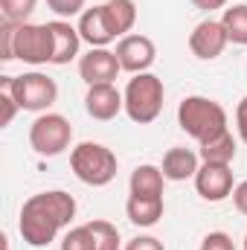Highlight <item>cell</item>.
<instances>
[{
	"mask_svg": "<svg viewBox=\"0 0 247 250\" xmlns=\"http://www.w3.org/2000/svg\"><path fill=\"white\" fill-rule=\"evenodd\" d=\"M76 218V198L64 189H47L23 201L18 230L29 248H47Z\"/></svg>",
	"mask_w": 247,
	"mask_h": 250,
	"instance_id": "cell-1",
	"label": "cell"
},
{
	"mask_svg": "<svg viewBox=\"0 0 247 250\" xmlns=\"http://www.w3.org/2000/svg\"><path fill=\"white\" fill-rule=\"evenodd\" d=\"M178 125L198 143H209L227 128V111L209 96H186L178 105Z\"/></svg>",
	"mask_w": 247,
	"mask_h": 250,
	"instance_id": "cell-2",
	"label": "cell"
},
{
	"mask_svg": "<svg viewBox=\"0 0 247 250\" xmlns=\"http://www.w3.org/2000/svg\"><path fill=\"white\" fill-rule=\"evenodd\" d=\"M125 114L128 120L137 125H148L154 123L163 111V79L154 73H137L128 87H125Z\"/></svg>",
	"mask_w": 247,
	"mask_h": 250,
	"instance_id": "cell-3",
	"label": "cell"
},
{
	"mask_svg": "<svg viewBox=\"0 0 247 250\" xmlns=\"http://www.w3.org/2000/svg\"><path fill=\"white\" fill-rule=\"evenodd\" d=\"M0 84H6L15 96V102L21 105V111H32V114H47V108L56 105L59 99V84L56 79H50L47 73L29 70L21 76H3Z\"/></svg>",
	"mask_w": 247,
	"mask_h": 250,
	"instance_id": "cell-4",
	"label": "cell"
},
{
	"mask_svg": "<svg viewBox=\"0 0 247 250\" xmlns=\"http://www.w3.org/2000/svg\"><path fill=\"white\" fill-rule=\"evenodd\" d=\"M70 169L87 187H108L117 178V154L102 143H79L70 151Z\"/></svg>",
	"mask_w": 247,
	"mask_h": 250,
	"instance_id": "cell-5",
	"label": "cell"
},
{
	"mask_svg": "<svg viewBox=\"0 0 247 250\" xmlns=\"http://www.w3.org/2000/svg\"><path fill=\"white\" fill-rule=\"evenodd\" d=\"M73 140V125L62 114H41L35 123L29 125V146L41 157H59L70 148Z\"/></svg>",
	"mask_w": 247,
	"mask_h": 250,
	"instance_id": "cell-6",
	"label": "cell"
},
{
	"mask_svg": "<svg viewBox=\"0 0 247 250\" xmlns=\"http://www.w3.org/2000/svg\"><path fill=\"white\" fill-rule=\"evenodd\" d=\"M12 56L23 64H32V67L53 64V32H50V23H18L15 41H12Z\"/></svg>",
	"mask_w": 247,
	"mask_h": 250,
	"instance_id": "cell-7",
	"label": "cell"
},
{
	"mask_svg": "<svg viewBox=\"0 0 247 250\" xmlns=\"http://www.w3.org/2000/svg\"><path fill=\"white\" fill-rule=\"evenodd\" d=\"M123 64L117 59V53H111L108 47H90V53H84L79 59V76L87 87L93 84H114L120 76Z\"/></svg>",
	"mask_w": 247,
	"mask_h": 250,
	"instance_id": "cell-8",
	"label": "cell"
},
{
	"mask_svg": "<svg viewBox=\"0 0 247 250\" xmlns=\"http://www.w3.org/2000/svg\"><path fill=\"white\" fill-rule=\"evenodd\" d=\"M195 189L209 204H218V201L230 198L233 189H236V184H233V169L227 163H201V169L195 175Z\"/></svg>",
	"mask_w": 247,
	"mask_h": 250,
	"instance_id": "cell-9",
	"label": "cell"
},
{
	"mask_svg": "<svg viewBox=\"0 0 247 250\" xmlns=\"http://www.w3.org/2000/svg\"><path fill=\"white\" fill-rule=\"evenodd\" d=\"M227 44H230V38H227V32H224V23H221V21H212V18L201 21V23L189 32V50H192V56L201 59V62L218 59Z\"/></svg>",
	"mask_w": 247,
	"mask_h": 250,
	"instance_id": "cell-10",
	"label": "cell"
},
{
	"mask_svg": "<svg viewBox=\"0 0 247 250\" xmlns=\"http://www.w3.org/2000/svg\"><path fill=\"white\" fill-rule=\"evenodd\" d=\"M114 53H117V59L123 64V70L134 73V76L137 73H148V67L157 59V47H154V41L148 35H125V38H120Z\"/></svg>",
	"mask_w": 247,
	"mask_h": 250,
	"instance_id": "cell-11",
	"label": "cell"
},
{
	"mask_svg": "<svg viewBox=\"0 0 247 250\" xmlns=\"http://www.w3.org/2000/svg\"><path fill=\"white\" fill-rule=\"evenodd\" d=\"M79 35L90 47H108L111 41H117V32L111 26V18H108L105 3L102 6H93V9H84L79 15Z\"/></svg>",
	"mask_w": 247,
	"mask_h": 250,
	"instance_id": "cell-12",
	"label": "cell"
},
{
	"mask_svg": "<svg viewBox=\"0 0 247 250\" xmlns=\"http://www.w3.org/2000/svg\"><path fill=\"white\" fill-rule=\"evenodd\" d=\"M84 111H87L93 120L108 123V120H114L120 111H125V96L114 87V84H93V87H87Z\"/></svg>",
	"mask_w": 247,
	"mask_h": 250,
	"instance_id": "cell-13",
	"label": "cell"
},
{
	"mask_svg": "<svg viewBox=\"0 0 247 250\" xmlns=\"http://www.w3.org/2000/svg\"><path fill=\"white\" fill-rule=\"evenodd\" d=\"M50 32H53V64H70L79 56L82 47V35L79 26H73L70 21H50Z\"/></svg>",
	"mask_w": 247,
	"mask_h": 250,
	"instance_id": "cell-14",
	"label": "cell"
},
{
	"mask_svg": "<svg viewBox=\"0 0 247 250\" xmlns=\"http://www.w3.org/2000/svg\"><path fill=\"white\" fill-rule=\"evenodd\" d=\"M163 209L166 204L157 195H128V204H125V215L137 227H154L163 218Z\"/></svg>",
	"mask_w": 247,
	"mask_h": 250,
	"instance_id": "cell-15",
	"label": "cell"
},
{
	"mask_svg": "<svg viewBox=\"0 0 247 250\" xmlns=\"http://www.w3.org/2000/svg\"><path fill=\"white\" fill-rule=\"evenodd\" d=\"M201 154H195L192 148H184V146H175V148H169L166 151V157H163V175H166V181H189V178H195L198 175V169H201Z\"/></svg>",
	"mask_w": 247,
	"mask_h": 250,
	"instance_id": "cell-16",
	"label": "cell"
},
{
	"mask_svg": "<svg viewBox=\"0 0 247 250\" xmlns=\"http://www.w3.org/2000/svg\"><path fill=\"white\" fill-rule=\"evenodd\" d=\"M163 187H166V175L160 166H151V163H143L131 172V181H128V189L131 195H157L163 198Z\"/></svg>",
	"mask_w": 247,
	"mask_h": 250,
	"instance_id": "cell-17",
	"label": "cell"
},
{
	"mask_svg": "<svg viewBox=\"0 0 247 250\" xmlns=\"http://www.w3.org/2000/svg\"><path fill=\"white\" fill-rule=\"evenodd\" d=\"M201 160L204 163H233L236 160V140H233V134L230 131H224V134H218L215 140H209V143H201Z\"/></svg>",
	"mask_w": 247,
	"mask_h": 250,
	"instance_id": "cell-18",
	"label": "cell"
},
{
	"mask_svg": "<svg viewBox=\"0 0 247 250\" xmlns=\"http://www.w3.org/2000/svg\"><path fill=\"white\" fill-rule=\"evenodd\" d=\"M105 9H108V18H111V26L117 32V38L131 35V29L137 23V3L134 0H108Z\"/></svg>",
	"mask_w": 247,
	"mask_h": 250,
	"instance_id": "cell-19",
	"label": "cell"
},
{
	"mask_svg": "<svg viewBox=\"0 0 247 250\" xmlns=\"http://www.w3.org/2000/svg\"><path fill=\"white\" fill-rule=\"evenodd\" d=\"M221 23H224V32H227L230 44L247 47V3H239V6L224 9Z\"/></svg>",
	"mask_w": 247,
	"mask_h": 250,
	"instance_id": "cell-20",
	"label": "cell"
},
{
	"mask_svg": "<svg viewBox=\"0 0 247 250\" xmlns=\"http://www.w3.org/2000/svg\"><path fill=\"white\" fill-rule=\"evenodd\" d=\"M87 227H90L99 250H120V230H117V224H111L105 218H93V221H87Z\"/></svg>",
	"mask_w": 247,
	"mask_h": 250,
	"instance_id": "cell-21",
	"label": "cell"
},
{
	"mask_svg": "<svg viewBox=\"0 0 247 250\" xmlns=\"http://www.w3.org/2000/svg\"><path fill=\"white\" fill-rule=\"evenodd\" d=\"M38 0H0V15L15 23H29V15L35 12Z\"/></svg>",
	"mask_w": 247,
	"mask_h": 250,
	"instance_id": "cell-22",
	"label": "cell"
},
{
	"mask_svg": "<svg viewBox=\"0 0 247 250\" xmlns=\"http://www.w3.org/2000/svg\"><path fill=\"white\" fill-rule=\"evenodd\" d=\"M62 250H99V248H96V239H93L90 227L82 224V227H73V230L64 233Z\"/></svg>",
	"mask_w": 247,
	"mask_h": 250,
	"instance_id": "cell-23",
	"label": "cell"
},
{
	"mask_svg": "<svg viewBox=\"0 0 247 250\" xmlns=\"http://www.w3.org/2000/svg\"><path fill=\"white\" fill-rule=\"evenodd\" d=\"M18 111H21V105L15 102L12 90H9L6 84H0V128L12 125V120H15V114H18Z\"/></svg>",
	"mask_w": 247,
	"mask_h": 250,
	"instance_id": "cell-24",
	"label": "cell"
},
{
	"mask_svg": "<svg viewBox=\"0 0 247 250\" xmlns=\"http://www.w3.org/2000/svg\"><path fill=\"white\" fill-rule=\"evenodd\" d=\"M15 29H18V23L15 21H0V59L3 62H15V56H12V41H15Z\"/></svg>",
	"mask_w": 247,
	"mask_h": 250,
	"instance_id": "cell-25",
	"label": "cell"
},
{
	"mask_svg": "<svg viewBox=\"0 0 247 250\" xmlns=\"http://www.w3.org/2000/svg\"><path fill=\"white\" fill-rule=\"evenodd\" d=\"M47 6L62 18V21H70L76 15L84 12V0H47Z\"/></svg>",
	"mask_w": 247,
	"mask_h": 250,
	"instance_id": "cell-26",
	"label": "cell"
},
{
	"mask_svg": "<svg viewBox=\"0 0 247 250\" xmlns=\"http://www.w3.org/2000/svg\"><path fill=\"white\" fill-rule=\"evenodd\" d=\"M201 250H236V245H233V239H230L227 233L215 230V233H206V236H204Z\"/></svg>",
	"mask_w": 247,
	"mask_h": 250,
	"instance_id": "cell-27",
	"label": "cell"
},
{
	"mask_svg": "<svg viewBox=\"0 0 247 250\" xmlns=\"http://www.w3.org/2000/svg\"><path fill=\"white\" fill-rule=\"evenodd\" d=\"M125 250H166L163 248V242L160 239H154V236H137V239H131Z\"/></svg>",
	"mask_w": 247,
	"mask_h": 250,
	"instance_id": "cell-28",
	"label": "cell"
},
{
	"mask_svg": "<svg viewBox=\"0 0 247 250\" xmlns=\"http://www.w3.org/2000/svg\"><path fill=\"white\" fill-rule=\"evenodd\" d=\"M236 128H239V137L247 143V96L239 102V108H236Z\"/></svg>",
	"mask_w": 247,
	"mask_h": 250,
	"instance_id": "cell-29",
	"label": "cell"
},
{
	"mask_svg": "<svg viewBox=\"0 0 247 250\" xmlns=\"http://www.w3.org/2000/svg\"><path fill=\"white\" fill-rule=\"evenodd\" d=\"M233 204H236V209L242 215H247V181L236 184V189H233Z\"/></svg>",
	"mask_w": 247,
	"mask_h": 250,
	"instance_id": "cell-30",
	"label": "cell"
},
{
	"mask_svg": "<svg viewBox=\"0 0 247 250\" xmlns=\"http://www.w3.org/2000/svg\"><path fill=\"white\" fill-rule=\"evenodd\" d=\"M195 9H204V12H212V9H224L230 0H192Z\"/></svg>",
	"mask_w": 247,
	"mask_h": 250,
	"instance_id": "cell-31",
	"label": "cell"
},
{
	"mask_svg": "<svg viewBox=\"0 0 247 250\" xmlns=\"http://www.w3.org/2000/svg\"><path fill=\"white\" fill-rule=\"evenodd\" d=\"M245 250H247V236H245Z\"/></svg>",
	"mask_w": 247,
	"mask_h": 250,
	"instance_id": "cell-32",
	"label": "cell"
}]
</instances>
